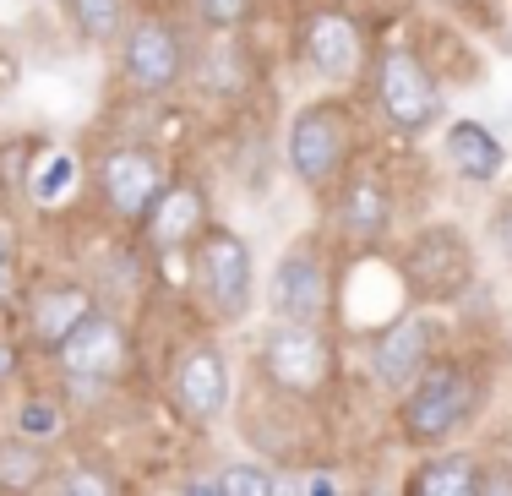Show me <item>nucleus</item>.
Returning a JSON list of instances; mask_svg holds the SVG:
<instances>
[{
	"label": "nucleus",
	"mask_w": 512,
	"mask_h": 496,
	"mask_svg": "<svg viewBox=\"0 0 512 496\" xmlns=\"http://www.w3.org/2000/svg\"><path fill=\"white\" fill-rule=\"evenodd\" d=\"M175 404L186 420L213 426L229 404V360L218 344H191L175 366Z\"/></svg>",
	"instance_id": "4468645a"
},
{
	"label": "nucleus",
	"mask_w": 512,
	"mask_h": 496,
	"mask_svg": "<svg viewBox=\"0 0 512 496\" xmlns=\"http://www.w3.org/2000/svg\"><path fill=\"white\" fill-rule=\"evenodd\" d=\"M55 496H115V480H109L104 469H93V464H71L66 475H60Z\"/></svg>",
	"instance_id": "b1692460"
},
{
	"label": "nucleus",
	"mask_w": 512,
	"mask_h": 496,
	"mask_svg": "<svg viewBox=\"0 0 512 496\" xmlns=\"http://www.w3.org/2000/svg\"><path fill=\"white\" fill-rule=\"evenodd\" d=\"M338 235L349 240V246H376V240H387V229H393V186H387L376 169H360V175L344 180V191H338Z\"/></svg>",
	"instance_id": "2eb2a0df"
},
{
	"label": "nucleus",
	"mask_w": 512,
	"mask_h": 496,
	"mask_svg": "<svg viewBox=\"0 0 512 496\" xmlns=\"http://www.w3.org/2000/svg\"><path fill=\"white\" fill-rule=\"evenodd\" d=\"M355 110L349 99H311L289 115V131H284V159L295 169V180L306 191H327L338 186L349 153H355Z\"/></svg>",
	"instance_id": "f257e3e1"
},
{
	"label": "nucleus",
	"mask_w": 512,
	"mask_h": 496,
	"mask_svg": "<svg viewBox=\"0 0 512 496\" xmlns=\"http://www.w3.org/2000/svg\"><path fill=\"white\" fill-rule=\"evenodd\" d=\"M60 6H66L71 33L88 44H115L126 33V0H60Z\"/></svg>",
	"instance_id": "6ab92c4d"
},
{
	"label": "nucleus",
	"mask_w": 512,
	"mask_h": 496,
	"mask_svg": "<svg viewBox=\"0 0 512 496\" xmlns=\"http://www.w3.org/2000/svg\"><path fill=\"white\" fill-rule=\"evenodd\" d=\"M44 480V447L17 437V442H0V491L6 496H28L39 491Z\"/></svg>",
	"instance_id": "aec40b11"
},
{
	"label": "nucleus",
	"mask_w": 512,
	"mask_h": 496,
	"mask_svg": "<svg viewBox=\"0 0 512 496\" xmlns=\"http://www.w3.org/2000/svg\"><path fill=\"white\" fill-rule=\"evenodd\" d=\"M11 371H17V355H11V344H0V387L11 382Z\"/></svg>",
	"instance_id": "c85d7f7f"
},
{
	"label": "nucleus",
	"mask_w": 512,
	"mask_h": 496,
	"mask_svg": "<svg viewBox=\"0 0 512 496\" xmlns=\"http://www.w3.org/2000/svg\"><path fill=\"white\" fill-rule=\"evenodd\" d=\"M262 377L278 387V393L306 398L322 387L327 377V338L306 328V322H278L262 338Z\"/></svg>",
	"instance_id": "9d476101"
},
{
	"label": "nucleus",
	"mask_w": 512,
	"mask_h": 496,
	"mask_svg": "<svg viewBox=\"0 0 512 496\" xmlns=\"http://www.w3.org/2000/svg\"><path fill=\"white\" fill-rule=\"evenodd\" d=\"M398 273H404V289H409L414 306H447V300H458L463 289L474 284L469 240H463L453 224L420 229V235L409 240L404 262H398Z\"/></svg>",
	"instance_id": "423d86ee"
},
{
	"label": "nucleus",
	"mask_w": 512,
	"mask_h": 496,
	"mask_svg": "<svg viewBox=\"0 0 512 496\" xmlns=\"http://www.w3.org/2000/svg\"><path fill=\"white\" fill-rule=\"evenodd\" d=\"M60 426H66V415H60L50 398H28V404L17 409V431L28 442H50V437H60Z\"/></svg>",
	"instance_id": "5701e85b"
},
{
	"label": "nucleus",
	"mask_w": 512,
	"mask_h": 496,
	"mask_svg": "<svg viewBox=\"0 0 512 496\" xmlns=\"http://www.w3.org/2000/svg\"><path fill=\"white\" fill-rule=\"evenodd\" d=\"M442 153H447V164H453V175L469 180V186H491L507 164L502 142H496L491 126H480V120H453L447 137H442Z\"/></svg>",
	"instance_id": "f3484780"
},
{
	"label": "nucleus",
	"mask_w": 512,
	"mask_h": 496,
	"mask_svg": "<svg viewBox=\"0 0 512 496\" xmlns=\"http://www.w3.org/2000/svg\"><path fill=\"white\" fill-rule=\"evenodd\" d=\"M251 11H256V0H191V17L213 33H235Z\"/></svg>",
	"instance_id": "4be33fe9"
},
{
	"label": "nucleus",
	"mask_w": 512,
	"mask_h": 496,
	"mask_svg": "<svg viewBox=\"0 0 512 496\" xmlns=\"http://www.w3.org/2000/svg\"><path fill=\"white\" fill-rule=\"evenodd\" d=\"M300 496H344V491H338V480L316 475V480H306V486H300Z\"/></svg>",
	"instance_id": "cd10ccee"
},
{
	"label": "nucleus",
	"mask_w": 512,
	"mask_h": 496,
	"mask_svg": "<svg viewBox=\"0 0 512 496\" xmlns=\"http://www.w3.org/2000/svg\"><path fill=\"white\" fill-rule=\"evenodd\" d=\"M491 235H496V246H502L507 257H512V197H507L502 208L491 213Z\"/></svg>",
	"instance_id": "a878e982"
},
{
	"label": "nucleus",
	"mask_w": 512,
	"mask_h": 496,
	"mask_svg": "<svg viewBox=\"0 0 512 496\" xmlns=\"http://www.w3.org/2000/svg\"><path fill=\"white\" fill-rule=\"evenodd\" d=\"M82 317H93V295L71 278H44L28 295V333L39 338L44 349H60L71 333L82 328Z\"/></svg>",
	"instance_id": "dca6fc26"
},
{
	"label": "nucleus",
	"mask_w": 512,
	"mask_h": 496,
	"mask_svg": "<svg viewBox=\"0 0 512 496\" xmlns=\"http://www.w3.org/2000/svg\"><path fill=\"white\" fill-rule=\"evenodd\" d=\"M436 360V322L425 311H404L393 317L371 344V371L387 393H409L420 382V371Z\"/></svg>",
	"instance_id": "9b49d317"
},
{
	"label": "nucleus",
	"mask_w": 512,
	"mask_h": 496,
	"mask_svg": "<svg viewBox=\"0 0 512 496\" xmlns=\"http://www.w3.org/2000/svg\"><path fill=\"white\" fill-rule=\"evenodd\" d=\"M213 224V213H207V186L191 175H169L164 191L153 197V208L142 213V235H148L153 251H186L197 246V235Z\"/></svg>",
	"instance_id": "f8f14e48"
},
{
	"label": "nucleus",
	"mask_w": 512,
	"mask_h": 496,
	"mask_svg": "<svg viewBox=\"0 0 512 496\" xmlns=\"http://www.w3.org/2000/svg\"><path fill=\"white\" fill-rule=\"evenodd\" d=\"M191 284L197 300L207 306V317L218 322H240L251 311V246L240 229L229 224H207L191 246Z\"/></svg>",
	"instance_id": "20e7f679"
},
{
	"label": "nucleus",
	"mask_w": 512,
	"mask_h": 496,
	"mask_svg": "<svg viewBox=\"0 0 512 496\" xmlns=\"http://www.w3.org/2000/svg\"><path fill=\"white\" fill-rule=\"evenodd\" d=\"M11 278H17V251H11V229L0 224V300L11 295Z\"/></svg>",
	"instance_id": "393cba45"
},
{
	"label": "nucleus",
	"mask_w": 512,
	"mask_h": 496,
	"mask_svg": "<svg viewBox=\"0 0 512 496\" xmlns=\"http://www.w3.org/2000/svg\"><path fill=\"white\" fill-rule=\"evenodd\" d=\"M333 306V278H327V257L316 251V240H295V246L278 257L273 278H267V311L278 322H316Z\"/></svg>",
	"instance_id": "6e6552de"
},
{
	"label": "nucleus",
	"mask_w": 512,
	"mask_h": 496,
	"mask_svg": "<svg viewBox=\"0 0 512 496\" xmlns=\"http://www.w3.org/2000/svg\"><path fill=\"white\" fill-rule=\"evenodd\" d=\"M295 50H300V60H306L316 77L333 82V88L360 82L365 60H371L365 28H360V17H355L349 6H311L306 17H300Z\"/></svg>",
	"instance_id": "0eeeda50"
},
{
	"label": "nucleus",
	"mask_w": 512,
	"mask_h": 496,
	"mask_svg": "<svg viewBox=\"0 0 512 496\" xmlns=\"http://www.w3.org/2000/svg\"><path fill=\"white\" fill-rule=\"evenodd\" d=\"M371 104H376L387 131L425 137L442 120V82L431 77V66L409 44H387L371 60Z\"/></svg>",
	"instance_id": "f03ea898"
},
{
	"label": "nucleus",
	"mask_w": 512,
	"mask_h": 496,
	"mask_svg": "<svg viewBox=\"0 0 512 496\" xmlns=\"http://www.w3.org/2000/svg\"><path fill=\"white\" fill-rule=\"evenodd\" d=\"M469 409H474V377L458 360H431L420 371V382L404 393V404H398V426H404V442L431 447L453 437L469 420Z\"/></svg>",
	"instance_id": "39448f33"
},
{
	"label": "nucleus",
	"mask_w": 512,
	"mask_h": 496,
	"mask_svg": "<svg viewBox=\"0 0 512 496\" xmlns=\"http://www.w3.org/2000/svg\"><path fill=\"white\" fill-rule=\"evenodd\" d=\"M93 180H99V197L115 219L142 224V213L153 208V197L169 180V164L158 159L148 142H115L99 159V169H93Z\"/></svg>",
	"instance_id": "1a4fd4ad"
},
{
	"label": "nucleus",
	"mask_w": 512,
	"mask_h": 496,
	"mask_svg": "<svg viewBox=\"0 0 512 496\" xmlns=\"http://www.w3.org/2000/svg\"><path fill=\"white\" fill-rule=\"evenodd\" d=\"M186 71H191V33L180 28V17L148 11V17L126 22V33H120V77H126L131 93L164 99L186 82Z\"/></svg>",
	"instance_id": "7ed1b4c3"
},
{
	"label": "nucleus",
	"mask_w": 512,
	"mask_h": 496,
	"mask_svg": "<svg viewBox=\"0 0 512 496\" xmlns=\"http://www.w3.org/2000/svg\"><path fill=\"white\" fill-rule=\"evenodd\" d=\"M365 496H387V491H365Z\"/></svg>",
	"instance_id": "c756f323"
},
{
	"label": "nucleus",
	"mask_w": 512,
	"mask_h": 496,
	"mask_svg": "<svg viewBox=\"0 0 512 496\" xmlns=\"http://www.w3.org/2000/svg\"><path fill=\"white\" fill-rule=\"evenodd\" d=\"M55 355H60V371H66L71 382H115V377H126V366H131V338L115 317L93 311V317H82V328L71 333Z\"/></svg>",
	"instance_id": "ddd939ff"
},
{
	"label": "nucleus",
	"mask_w": 512,
	"mask_h": 496,
	"mask_svg": "<svg viewBox=\"0 0 512 496\" xmlns=\"http://www.w3.org/2000/svg\"><path fill=\"white\" fill-rule=\"evenodd\" d=\"M213 480H218V496H278V480L262 464H224Z\"/></svg>",
	"instance_id": "412c9836"
},
{
	"label": "nucleus",
	"mask_w": 512,
	"mask_h": 496,
	"mask_svg": "<svg viewBox=\"0 0 512 496\" xmlns=\"http://www.w3.org/2000/svg\"><path fill=\"white\" fill-rule=\"evenodd\" d=\"M480 486V464L469 453H442L409 475V496H469Z\"/></svg>",
	"instance_id": "a211bd4d"
},
{
	"label": "nucleus",
	"mask_w": 512,
	"mask_h": 496,
	"mask_svg": "<svg viewBox=\"0 0 512 496\" xmlns=\"http://www.w3.org/2000/svg\"><path fill=\"white\" fill-rule=\"evenodd\" d=\"M480 496H512V469H480Z\"/></svg>",
	"instance_id": "bb28decb"
}]
</instances>
